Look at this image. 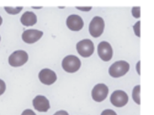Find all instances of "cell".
I'll return each mask as SVG.
<instances>
[{
	"mask_svg": "<svg viewBox=\"0 0 154 115\" xmlns=\"http://www.w3.org/2000/svg\"><path fill=\"white\" fill-rule=\"evenodd\" d=\"M129 69V64L123 60L114 63L109 68L108 72L111 76L119 78L125 75Z\"/></svg>",
	"mask_w": 154,
	"mask_h": 115,
	"instance_id": "obj_1",
	"label": "cell"
},
{
	"mask_svg": "<svg viewBox=\"0 0 154 115\" xmlns=\"http://www.w3.org/2000/svg\"><path fill=\"white\" fill-rule=\"evenodd\" d=\"M81 64L80 60L73 55L66 56L62 61L63 69L69 73H74L78 70L81 67Z\"/></svg>",
	"mask_w": 154,
	"mask_h": 115,
	"instance_id": "obj_2",
	"label": "cell"
},
{
	"mask_svg": "<svg viewBox=\"0 0 154 115\" xmlns=\"http://www.w3.org/2000/svg\"><path fill=\"white\" fill-rule=\"evenodd\" d=\"M105 27L103 19L99 16L94 17L89 25V32L93 37H98L103 33Z\"/></svg>",
	"mask_w": 154,
	"mask_h": 115,
	"instance_id": "obj_3",
	"label": "cell"
},
{
	"mask_svg": "<svg viewBox=\"0 0 154 115\" xmlns=\"http://www.w3.org/2000/svg\"><path fill=\"white\" fill-rule=\"evenodd\" d=\"M28 60V54L23 50H17L13 52L8 58V63L13 67L23 65Z\"/></svg>",
	"mask_w": 154,
	"mask_h": 115,
	"instance_id": "obj_4",
	"label": "cell"
},
{
	"mask_svg": "<svg viewBox=\"0 0 154 115\" xmlns=\"http://www.w3.org/2000/svg\"><path fill=\"white\" fill-rule=\"evenodd\" d=\"M76 49L78 54L82 57H88L94 52V44L90 39H84L76 44Z\"/></svg>",
	"mask_w": 154,
	"mask_h": 115,
	"instance_id": "obj_5",
	"label": "cell"
},
{
	"mask_svg": "<svg viewBox=\"0 0 154 115\" xmlns=\"http://www.w3.org/2000/svg\"><path fill=\"white\" fill-rule=\"evenodd\" d=\"M110 101L114 106L122 107L128 103V96L123 90H116L111 95Z\"/></svg>",
	"mask_w": 154,
	"mask_h": 115,
	"instance_id": "obj_6",
	"label": "cell"
},
{
	"mask_svg": "<svg viewBox=\"0 0 154 115\" xmlns=\"http://www.w3.org/2000/svg\"><path fill=\"white\" fill-rule=\"evenodd\" d=\"M108 94V88L104 84H97L91 91V96L96 102H102L107 96Z\"/></svg>",
	"mask_w": 154,
	"mask_h": 115,
	"instance_id": "obj_7",
	"label": "cell"
},
{
	"mask_svg": "<svg viewBox=\"0 0 154 115\" xmlns=\"http://www.w3.org/2000/svg\"><path fill=\"white\" fill-rule=\"evenodd\" d=\"M97 53L104 61H109L112 57V49L111 45L105 41L101 42L97 46Z\"/></svg>",
	"mask_w": 154,
	"mask_h": 115,
	"instance_id": "obj_8",
	"label": "cell"
},
{
	"mask_svg": "<svg viewBox=\"0 0 154 115\" xmlns=\"http://www.w3.org/2000/svg\"><path fill=\"white\" fill-rule=\"evenodd\" d=\"M43 36V32L37 30H26L23 31L22 39L26 43L31 44L38 41Z\"/></svg>",
	"mask_w": 154,
	"mask_h": 115,
	"instance_id": "obj_9",
	"label": "cell"
},
{
	"mask_svg": "<svg viewBox=\"0 0 154 115\" xmlns=\"http://www.w3.org/2000/svg\"><path fill=\"white\" fill-rule=\"evenodd\" d=\"M38 78L41 82L46 85H51L57 80L55 73L49 69H43L38 73Z\"/></svg>",
	"mask_w": 154,
	"mask_h": 115,
	"instance_id": "obj_10",
	"label": "cell"
},
{
	"mask_svg": "<svg viewBox=\"0 0 154 115\" xmlns=\"http://www.w3.org/2000/svg\"><path fill=\"white\" fill-rule=\"evenodd\" d=\"M67 27L72 31H78L81 30L84 26L82 19L77 14H71L66 20Z\"/></svg>",
	"mask_w": 154,
	"mask_h": 115,
	"instance_id": "obj_11",
	"label": "cell"
},
{
	"mask_svg": "<svg viewBox=\"0 0 154 115\" xmlns=\"http://www.w3.org/2000/svg\"><path fill=\"white\" fill-rule=\"evenodd\" d=\"M32 104L34 108L40 112H46L50 108L49 102L44 96H36L32 101Z\"/></svg>",
	"mask_w": 154,
	"mask_h": 115,
	"instance_id": "obj_12",
	"label": "cell"
},
{
	"mask_svg": "<svg viewBox=\"0 0 154 115\" xmlns=\"http://www.w3.org/2000/svg\"><path fill=\"white\" fill-rule=\"evenodd\" d=\"M20 22L24 26H32L37 22V16L33 12L27 11L22 15Z\"/></svg>",
	"mask_w": 154,
	"mask_h": 115,
	"instance_id": "obj_13",
	"label": "cell"
},
{
	"mask_svg": "<svg viewBox=\"0 0 154 115\" xmlns=\"http://www.w3.org/2000/svg\"><path fill=\"white\" fill-rule=\"evenodd\" d=\"M140 85H137L135 86L132 90V98L135 103L138 105L140 104Z\"/></svg>",
	"mask_w": 154,
	"mask_h": 115,
	"instance_id": "obj_14",
	"label": "cell"
},
{
	"mask_svg": "<svg viewBox=\"0 0 154 115\" xmlns=\"http://www.w3.org/2000/svg\"><path fill=\"white\" fill-rule=\"evenodd\" d=\"M22 7H4L5 10L10 14H18L22 10Z\"/></svg>",
	"mask_w": 154,
	"mask_h": 115,
	"instance_id": "obj_15",
	"label": "cell"
},
{
	"mask_svg": "<svg viewBox=\"0 0 154 115\" xmlns=\"http://www.w3.org/2000/svg\"><path fill=\"white\" fill-rule=\"evenodd\" d=\"M132 13L134 17L135 18H139L140 17V7H134L132 9Z\"/></svg>",
	"mask_w": 154,
	"mask_h": 115,
	"instance_id": "obj_16",
	"label": "cell"
},
{
	"mask_svg": "<svg viewBox=\"0 0 154 115\" xmlns=\"http://www.w3.org/2000/svg\"><path fill=\"white\" fill-rule=\"evenodd\" d=\"M140 21H138L133 26L134 31L135 35L138 37H140Z\"/></svg>",
	"mask_w": 154,
	"mask_h": 115,
	"instance_id": "obj_17",
	"label": "cell"
},
{
	"mask_svg": "<svg viewBox=\"0 0 154 115\" xmlns=\"http://www.w3.org/2000/svg\"><path fill=\"white\" fill-rule=\"evenodd\" d=\"M100 115H117L116 113L111 109H106L103 110Z\"/></svg>",
	"mask_w": 154,
	"mask_h": 115,
	"instance_id": "obj_18",
	"label": "cell"
},
{
	"mask_svg": "<svg viewBox=\"0 0 154 115\" xmlns=\"http://www.w3.org/2000/svg\"><path fill=\"white\" fill-rule=\"evenodd\" d=\"M6 89V85L5 82L0 79V95H2Z\"/></svg>",
	"mask_w": 154,
	"mask_h": 115,
	"instance_id": "obj_19",
	"label": "cell"
},
{
	"mask_svg": "<svg viewBox=\"0 0 154 115\" xmlns=\"http://www.w3.org/2000/svg\"><path fill=\"white\" fill-rule=\"evenodd\" d=\"M21 115H36L35 113L30 109H26L24 110Z\"/></svg>",
	"mask_w": 154,
	"mask_h": 115,
	"instance_id": "obj_20",
	"label": "cell"
},
{
	"mask_svg": "<svg viewBox=\"0 0 154 115\" xmlns=\"http://www.w3.org/2000/svg\"><path fill=\"white\" fill-rule=\"evenodd\" d=\"M54 115H69L68 113L64 110H60L57 111Z\"/></svg>",
	"mask_w": 154,
	"mask_h": 115,
	"instance_id": "obj_21",
	"label": "cell"
},
{
	"mask_svg": "<svg viewBox=\"0 0 154 115\" xmlns=\"http://www.w3.org/2000/svg\"><path fill=\"white\" fill-rule=\"evenodd\" d=\"M76 8H78V10H82V11H89L91 10V7H76Z\"/></svg>",
	"mask_w": 154,
	"mask_h": 115,
	"instance_id": "obj_22",
	"label": "cell"
},
{
	"mask_svg": "<svg viewBox=\"0 0 154 115\" xmlns=\"http://www.w3.org/2000/svg\"><path fill=\"white\" fill-rule=\"evenodd\" d=\"M2 19L1 16H0V26H1V25L2 24Z\"/></svg>",
	"mask_w": 154,
	"mask_h": 115,
	"instance_id": "obj_23",
	"label": "cell"
},
{
	"mask_svg": "<svg viewBox=\"0 0 154 115\" xmlns=\"http://www.w3.org/2000/svg\"><path fill=\"white\" fill-rule=\"evenodd\" d=\"M0 40H1V37H0Z\"/></svg>",
	"mask_w": 154,
	"mask_h": 115,
	"instance_id": "obj_24",
	"label": "cell"
}]
</instances>
